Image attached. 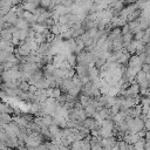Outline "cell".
<instances>
[{
  "label": "cell",
  "mask_w": 150,
  "mask_h": 150,
  "mask_svg": "<svg viewBox=\"0 0 150 150\" xmlns=\"http://www.w3.org/2000/svg\"><path fill=\"white\" fill-rule=\"evenodd\" d=\"M143 36H144V30H139L136 34H134V40L135 41H142Z\"/></svg>",
  "instance_id": "cell-12"
},
{
  "label": "cell",
  "mask_w": 150,
  "mask_h": 150,
  "mask_svg": "<svg viewBox=\"0 0 150 150\" xmlns=\"http://www.w3.org/2000/svg\"><path fill=\"white\" fill-rule=\"evenodd\" d=\"M144 141L145 142H150V130H146L145 131V135H144Z\"/></svg>",
  "instance_id": "cell-13"
},
{
  "label": "cell",
  "mask_w": 150,
  "mask_h": 150,
  "mask_svg": "<svg viewBox=\"0 0 150 150\" xmlns=\"http://www.w3.org/2000/svg\"><path fill=\"white\" fill-rule=\"evenodd\" d=\"M36 53H38L40 56H46V55L52 54V46H50V42L47 41V42H43V43L39 45V46H38V49H36Z\"/></svg>",
  "instance_id": "cell-1"
},
{
  "label": "cell",
  "mask_w": 150,
  "mask_h": 150,
  "mask_svg": "<svg viewBox=\"0 0 150 150\" xmlns=\"http://www.w3.org/2000/svg\"><path fill=\"white\" fill-rule=\"evenodd\" d=\"M12 27H11V29H12ZM11 29H6V28L0 29V40L1 41H6V42H11L12 41L13 34H12V30Z\"/></svg>",
  "instance_id": "cell-4"
},
{
  "label": "cell",
  "mask_w": 150,
  "mask_h": 150,
  "mask_svg": "<svg viewBox=\"0 0 150 150\" xmlns=\"http://www.w3.org/2000/svg\"><path fill=\"white\" fill-rule=\"evenodd\" d=\"M22 1H26V2H33V4H40L41 0H22Z\"/></svg>",
  "instance_id": "cell-14"
},
{
  "label": "cell",
  "mask_w": 150,
  "mask_h": 150,
  "mask_svg": "<svg viewBox=\"0 0 150 150\" xmlns=\"http://www.w3.org/2000/svg\"><path fill=\"white\" fill-rule=\"evenodd\" d=\"M146 143H148V142H146ZM149 144H150V142H149Z\"/></svg>",
  "instance_id": "cell-15"
},
{
  "label": "cell",
  "mask_w": 150,
  "mask_h": 150,
  "mask_svg": "<svg viewBox=\"0 0 150 150\" xmlns=\"http://www.w3.org/2000/svg\"><path fill=\"white\" fill-rule=\"evenodd\" d=\"M84 112H86V115H87V117H93L94 118V116L96 115V107L91 103V104H89L88 107H86L84 108Z\"/></svg>",
  "instance_id": "cell-8"
},
{
  "label": "cell",
  "mask_w": 150,
  "mask_h": 150,
  "mask_svg": "<svg viewBox=\"0 0 150 150\" xmlns=\"http://www.w3.org/2000/svg\"><path fill=\"white\" fill-rule=\"evenodd\" d=\"M142 15V9H138L136 8L135 11H132L129 15H127V22H131V21H135V20H138Z\"/></svg>",
  "instance_id": "cell-5"
},
{
  "label": "cell",
  "mask_w": 150,
  "mask_h": 150,
  "mask_svg": "<svg viewBox=\"0 0 150 150\" xmlns=\"http://www.w3.org/2000/svg\"><path fill=\"white\" fill-rule=\"evenodd\" d=\"M0 112H2V114H12V112H14V109L9 105V104H7V103H5V102H0Z\"/></svg>",
  "instance_id": "cell-9"
},
{
  "label": "cell",
  "mask_w": 150,
  "mask_h": 150,
  "mask_svg": "<svg viewBox=\"0 0 150 150\" xmlns=\"http://www.w3.org/2000/svg\"><path fill=\"white\" fill-rule=\"evenodd\" d=\"M16 29H19V30H28L29 28H30V25L23 19V18H18L16 19V21H15V23L13 25Z\"/></svg>",
  "instance_id": "cell-3"
},
{
  "label": "cell",
  "mask_w": 150,
  "mask_h": 150,
  "mask_svg": "<svg viewBox=\"0 0 150 150\" xmlns=\"http://www.w3.org/2000/svg\"><path fill=\"white\" fill-rule=\"evenodd\" d=\"M73 86H74V84H73L71 79H62V80L59 82V88H60V90H61L62 94H67V93L71 89Z\"/></svg>",
  "instance_id": "cell-2"
},
{
  "label": "cell",
  "mask_w": 150,
  "mask_h": 150,
  "mask_svg": "<svg viewBox=\"0 0 150 150\" xmlns=\"http://www.w3.org/2000/svg\"><path fill=\"white\" fill-rule=\"evenodd\" d=\"M144 145H145V141H144V138H139L132 146H134L135 150H143V149H144Z\"/></svg>",
  "instance_id": "cell-11"
},
{
  "label": "cell",
  "mask_w": 150,
  "mask_h": 150,
  "mask_svg": "<svg viewBox=\"0 0 150 150\" xmlns=\"http://www.w3.org/2000/svg\"><path fill=\"white\" fill-rule=\"evenodd\" d=\"M29 87H30V84H29L27 81H21V82L18 84L19 90H20V91H22V93H28Z\"/></svg>",
  "instance_id": "cell-10"
},
{
  "label": "cell",
  "mask_w": 150,
  "mask_h": 150,
  "mask_svg": "<svg viewBox=\"0 0 150 150\" xmlns=\"http://www.w3.org/2000/svg\"><path fill=\"white\" fill-rule=\"evenodd\" d=\"M66 61H67V62L69 63V66L73 67V68H75L76 64H77L76 55H75L74 53H69V54H67V55H66Z\"/></svg>",
  "instance_id": "cell-7"
},
{
  "label": "cell",
  "mask_w": 150,
  "mask_h": 150,
  "mask_svg": "<svg viewBox=\"0 0 150 150\" xmlns=\"http://www.w3.org/2000/svg\"><path fill=\"white\" fill-rule=\"evenodd\" d=\"M122 38H123V46H124V48L129 45V43H131L132 41H134V34L129 30L128 33H125V34H122Z\"/></svg>",
  "instance_id": "cell-6"
}]
</instances>
